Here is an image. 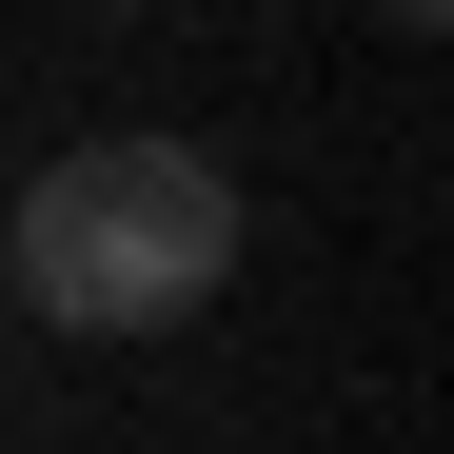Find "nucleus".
Masks as SVG:
<instances>
[{
    "label": "nucleus",
    "instance_id": "nucleus-1",
    "mask_svg": "<svg viewBox=\"0 0 454 454\" xmlns=\"http://www.w3.org/2000/svg\"><path fill=\"white\" fill-rule=\"evenodd\" d=\"M0 257H20V317L59 336H178L238 296V178L198 138H59L0 217Z\"/></svg>",
    "mask_w": 454,
    "mask_h": 454
},
{
    "label": "nucleus",
    "instance_id": "nucleus-2",
    "mask_svg": "<svg viewBox=\"0 0 454 454\" xmlns=\"http://www.w3.org/2000/svg\"><path fill=\"white\" fill-rule=\"evenodd\" d=\"M375 20H395V40H434V20H454V0H375Z\"/></svg>",
    "mask_w": 454,
    "mask_h": 454
}]
</instances>
